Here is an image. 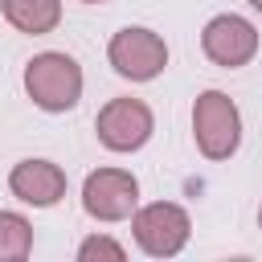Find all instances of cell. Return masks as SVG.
Returning a JSON list of instances; mask_svg holds the SVG:
<instances>
[{"label": "cell", "instance_id": "cell-12", "mask_svg": "<svg viewBox=\"0 0 262 262\" xmlns=\"http://www.w3.org/2000/svg\"><path fill=\"white\" fill-rule=\"evenodd\" d=\"M250 8H258V12H262V0H250Z\"/></svg>", "mask_w": 262, "mask_h": 262}, {"label": "cell", "instance_id": "cell-10", "mask_svg": "<svg viewBox=\"0 0 262 262\" xmlns=\"http://www.w3.org/2000/svg\"><path fill=\"white\" fill-rule=\"evenodd\" d=\"M33 250V225L12 213V209H0V262H20L29 258Z\"/></svg>", "mask_w": 262, "mask_h": 262}, {"label": "cell", "instance_id": "cell-8", "mask_svg": "<svg viewBox=\"0 0 262 262\" xmlns=\"http://www.w3.org/2000/svg\"><path fill=\"white\" fill-rule=\"evenodd\" d=\"M8 188L16 201H25L33 209H49L66 196V172L53 160H20L8 172Z\"/></svg>", "mask_w": 262, "mask_h": 262}, {"label": "cell", "instance_id": "cell-14", "mask_svg": "<svg viewBox=\"0 0 262 262\" xmlns=\"http://www.w3.org/2000/svg\"><path fill=\"white\" fill-rule=\"evenodd\" d=\"M258 225H262V209H258Z\"/></svg>", "mask_w": 262, "mask_h": 262}, {"label": "cell", "instance_id": "cell-13", "mask_svg": "<svg viewBox=\"0 0 262 262\" xmlns=\"http://www.w3.org/2000/svg\"><path fill=\"white\" fill-rule=\"evenodd\" d=\"M86 4H102V0H86Z\"/></svg>", "mask_w": 262, "mask_h": 262}, {"label": "cell", "instance_id": "cell-5", "mask_svg": "<svg viewBox=\"0 0 262 262\" xmlns=\"http://www.w3.org/2000/svg\"><path fill=\"white\" fill-rule=\"evenodd\" d=\"M94 131H98V143L106 151H139L151 139L156 119H151V106L143 98H111L98 111Z\"/></svg>", "mask_w": 262, "mask_h": 262}, {"label": "cell", "instance_id": "cell-11", "mask_svg": "<svg viewBox=\"0 0 262 262\" xmlns=\"http://www.w3.org/2000/svg\"><path fill=\"white\" fill-rule=\"evenodd\" d=\"M123 258H127V250L106 233H94L78 246V262H123Z\"/></svg>", "mask_w": 262, "mask_h": 262}, {"label": "cell", "instance_id": "cell-7", "mask_svg": "<svg viewBox=\"0 0 262 262\" xmlns=\"http://www.w3.org/2000/svg\"><path fill=\"white\" fill-rule=\"evenodd\" d=\"M201 49H205V57H209L213 66L237 70V66H246V61L258 53V29H254L246 16H237V12H221V16H213V20L205 25Z\"/></svg>", "mask_w": 262, "mask_h": 262}, {"label": "cell", "instance_id": "cell-3", "mask_svg": "<svg viewBox=\"0 0 262 262\" xmlns=\"http://www.w3.org/2000/svg\"><path fill=\"white\" fill-rule=\"evenodd\" d=\"M131 233L139 242L143 254L151 258H172L188 246V233H192V221L180 205L172 201H156V205H143L131 213Z\"/></svg>", "mask_w": 262, "mask_h": 262}, {"label": "cell", "instance_id": "cell-6", "mask_svg": "<svg viewBox=\"0 0 262 262\" xmlns=\"http://www.w3.org/2000/svg\"><path fill=\"white\" fill-rule=\"evenodd\" d=\"M139 205V180L127 168H98L82 184V209L94 221H127Z\"/></svg>", "mask_w": 262, "mask_h": 262}, {"label": "cell", "instance_id": "cell-2", "mask_svg": "<svg viewBox=\"0 0 262 262\" xmlns=\"http://www.w3.org/2000/svg\"><path fill=\"white\" fill-rule=\"evenodd\" d=\"M192 139L205 160H229L242 143V115L225 90H205L192 102Z\"/></svg>", "mask_w": 262, "mask_h": 262}, {"label": "cell", "instance_id": "cell-4", "mask_svg": "<svg viewBox=\"0 0 262 262\" xmlns=\"http://www.w3.org/2000/svg\"><path fill=\"white\" fill-rule=\"evenodd\" d=\"M106 57L115 66L119 78H131V82H151L156 74H164L168 66V45L160 33L151 29H139V25H127L111 37L106 45Z\"/></svg>", "mask_w": 262, "mask_h": 262}, {"label": "cell", "instance_id": "cell-1", "mask_svg": "<svg viewBox=\"0 0 262 262\" xmlns=\"http://www.w3.org/2000/svg\"><path fill=\"white\" fill-rule=\"evenodd\" d=\"M25 94L49 115L74 111L82 98V66L70 53H37L25 66Z\"/></svg>", "mask_w": 262, "mask_h": 262}, {"label": "cell", "instance_id": "cell-9", "mask_svg": "<svg viewBox=\"0 0 262 262\" xmlns=\"http://www.w3.org/2000/svg\"><path fill=\"white\" fill-rule=\"evenodd\" d=\"M0 12L16 33L29 37H45L61 25V0H0Z\"/></svg>", "mask_w": 262, "mask_h": 262}]
</instances>
